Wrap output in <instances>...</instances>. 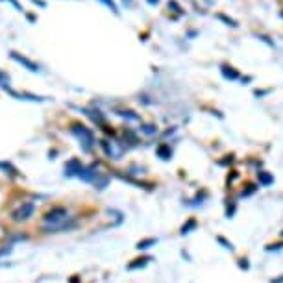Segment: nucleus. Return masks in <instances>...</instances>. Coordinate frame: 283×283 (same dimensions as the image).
<instances>
[{
	"instance_id": "20e7f679",
	"label": "nucleus",
	"mask_w": 283,
	"mask_h": 283,
	"mask_svg": "<svg viewBox=\"0 0 283 283\" xmlns=\"http://www.w3.org/2000/svg\"><path fill=\"white\" fill-rule=\"evenodd\" d=\"M84 169V165H82L78 159H70L67 165H65V176H78L80 174V171Z\"/></svg>"
},
{
	"instance_id": "1a4fd4ad",
	"label": "nucleus",
	"mask_w": 283,
	"mask_h": 283,
	"mask_svg": "<svg viewBox=\"0 0 283 283\" xmlns=\"http://www.w3.org/2000/svg\"><path fill=\"white\" fill-rule=\"evenodd\" d=\"M157 154H159V157L161 159H171V155H172V152L167 146H159L157 148Z\"/></svg>"
},
{
	"instance_id": "f03ea898",
	"label": "nucleus",
	"mask_w": 283,
	"mask_h": 283,
	"mask_svg": "<svg viewBox=\"0 0 283 283\" xmlns=\"http://www.w3.org/2000/svg\"><path fill=\"white\" fill-rule=\"evenodd\" d=\"M33 211H35V204L33 202H22L19 208L11 213V219L15 220V222H24V220H28L30 217L33 215Z\"/></svg>"
},
{
	"instance_id": "7ed1b4c3",
	"label": "nucleus",
	"mask_w": 283,
	"mask_h": 283,
	"mask_svg": "<svg viewBox=\"0 0 283 283\" xmlns=\"http://www.w3.org/2000/svg\"><path fill=\"white\" fill-rule=\"evenodd\" d=\"M72 134L78 135V139L82 141L86 152H91L93 144H95V137H93V134L89 132V130L84 128V126H74V128H72Z\"/></svg>"
},
{
	"instance_id": "423d86ee",
	"label": "nucleus",
	"mask_w": 283,
	"mask_h": 283,
	"mask_svg": "<svg viewBox=\"0 0 283 283\" xmlns=\"http://www.w3.org/2000/svg\"><path fill=\"white\" fill-rule=\"evenodd\" d=\"M257 176H259V183H261L263 187H268V185H270V183L274 182V178L270 176V174H268V172H259V174H257Z\"/></svg>"
},
{
	"instance_id": "f257e3e1",
	"label": "nucleus",
	"mask_w": 283,
	"mask_h": 283,
	"mask_svg": "<svg viewBox=\"0 0 283 283\" xmlns=\"http://www.w3.org/2000/svg\"><path fill=\"white\" fill-rule=\"evenodd\" d=\"M74 219L70 217L67 208H52L43 217V230L48 233H56V231H67L70 228H74Z\"/></svg>"
},
{
	"instance_id": "6e6552de",
	"label": "nucleus",
	"mask_w": 283,
	"mask_h": 283,
	"mask_svg": "<svg viewBox=\"0 0 283 283\" xmlns=\"http://www.w3.org/2000/svg\"><path fill=\"white\" fill-rule=\"evenodd\" d=\"M196 228V220L194 219H191L187 222V224H183V228H182V235H185V233H191V230H194Z\"/></svg>"
},
{
	"instance_id": "9d476101",
	"label": "nucleus",
	"mask_w": 283,
	"mask_h": 283,
	"mask_svg": "<svg viewBox=\"0 0 283 283\" xmlns=\"http://www.w3.org/2000/svg\"><path fill=\"white\" fill-rule=\"evenodd\" d=\"M217 240H219L220 245H224V248H226V250H230V252H233V250H235V248H233V245H231V242H228V240H226L224 237H217Z\"/></svg>"
},
{
	"instance_id": "0eeeda50",
	"label": "nucleus",
	"mask_w": 283,
	"mask_h": 283,
	"mask_svg": "<svg viewBox=\"0 0 283 283\" xmlns=\"http://www.w3.org/2000/svg\"><path fill=\"white\" fill-rule=\"evenodd\" d=\"M157 242V239H144V240H139V245H137V250H146V248H150L152 245H155Z\"/></svg>"
},
{
	"instance_id": "39448f33",
	"label": "nucleus",
	"mask_w": 283,
	"mask_h": 283,
	"mask_svg": "<svg viewBox=\"0 0 283 283\" xmlns=\"http://www.w3.org/2000/svg\"><path fill=\"white\" fill-rule=\"evenodd\" d=\"M152 261V257H141V259H135V263H130L128 270H135V268H143L146 267L148 263Z\"/></svg>"
}]
</instances>
